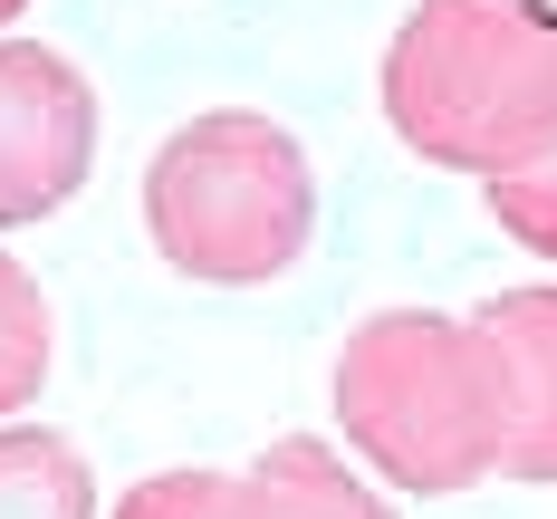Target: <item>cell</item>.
Listing matches in <instances>:
<instances>
[{
    "instance_id": "6da1fadb",
    "label": "cell",
    "mask_w": 557,
    "mask_h": 519,
    "mask_svg": "<svg viewBox=\"0 0 557 519\" xmlns=\"http://www.w3.org/2000/svg\"><path fill=\"white\" fill-rule=\"evenodd\" d=\"M375 97L423 164L529 173L557 145V0H423L385 39Z\"/></svg>"
},
{
    "instance_id": "7a4b0ae2",
    "label": "cell",
    "mask_w": 557,
    "mask_h": 519,
    "mask_svg": "<svg viewBox=\"0 0 557 519\" xmlns=\"http://www.w3.org/2000/svg\"><path fill=\"white\" fill-rule=\"evenodd\" d=\"M336 433L413 501H451L500 471V375L471 318L375 308L336 346Z\"/></svg>"
},
{
    "instance_id": "3957f363",
    "label": "cell",
    "mask_w": 557,
    "mask_h": 519,
    "mask_svg": "<svg viewBox=\"0 0 557 519\" xmlns=\"http://www.w3.org/2000/svg\"><path fill=\"white\" fill-rule=\"evenodd\" d=\"M145 231L183 280L260 288L278 280L318 231V173L298 135L250 107H212L173 125L145 164Z\"/></svg>"
},
{
    "instance_id": "277c9868",
    "label": "cell",
    "mask_w": 557,
    "mask_h": 519,
    "mask_svg": "<svg viewBox=\"0 0 557 519\" xmlns=\"http://www.w3.org/2000/svg\"><path fill=\"white\" fill-rule=\"evenodd\" d=\"M97 164V87L39 39H0V231L49 222Z\"/></svg>"
},
{
    "instance_id": "5b68a950",
    "label": "cell",
    "mask_w": 557,
    "mask_h": 519,
    "mask_svg": "<svg viewBox=\"0 0 557 519\" xmlns=\"http://www.w3.org/2000/svg\"><path fill=\"white\" fill-rule=\"evenodd\" d=\"M471 328H481L491 375H500V471L557 481V280L500 288Z\"/></svg>"
},
{
    "instance_id": "8992f818",
    "label": "cell",
    "mask_w": 557,
    "mask_h": 519,
    "mask_svg": "<svg viewBox=\"0 0 557 519\" xmlns=\"http://www.w3.org/2000/svg\"><path fill=\"white\" fill-rule=\"evenodd\" d=\"M212 519H394V501L366 491L356 461L327 453L318 433H278L240 481H222V510Z\"/></svg>"
},
{
    "instance_id": "52a82bcc",
    "label": "cell",
    "mask_w": 557,
    "mask_h": 519,
    "mask_svg": "<svg viewBox=\"0 0 557 519\" xmlns=\"http://www.w3.org/2000/svg\"><path fill=\"white\" fill-rule=\"evenodd\" d=\"M0 519H97L87 453L49 423H0Z\"/></svg>"
},
{
    "instance_id": "ba28073f",
    "label": "cell",
    "mask_w": 557,
    "mask_h": 519,
    "mask_svg": "<svg viewBox=\"0 0 557 519\" xmlns=\"http://www.w3.org/2000/svg\"><path fill=\"white\" fill-rule=\"evenodd\" d=\"M49 385V298L0 250V413H29Z\"/></svg>"
},
{
    "instance_id": "9c48e42d",
    "label": "cell",
    "mask_w": 557,
    "mask_h": 519,
    "mask_svg": "<svg viewBox=\"0 0 557 519\" xmlns=\"http://www.w3.org/2000/svg\"><path fill=\"white\" fill-rule=\"evenodd\" d=\"M481 193H491V222H500L519 250L557 260V145H548L529 173H509V183H481Z\"/></svg>"
},
{
    "instance_id": "30bf717a",
    "label": "cell",
    "mask_w": 557,
    "mask_h": 519,
    "mask_svg": "<svg viewBox=\"0 0 557 519\" xmlns=\"http://www.w3.org/2000/svg\"><path fill=\"white\" fill-rule=\"evenodd\" d=\"M212 510H222V471H154L115 501V519H212Z\"/></svg>"
},
{
    "instance_id": "8fae6325",
    "label": "cell",
    "mask_w": 557,
    "mask_h": 519,
    "mask_svg": "<svg viewBox=\"0 0 557 519\" xmlns=\"http://www.w3.org/2000/svg\"><path fill=\"white\" fill-rule=\"evenodd\" d=\"M20 10H29V0H0V20H20Z\"/></svg>"
}]
</instances>
